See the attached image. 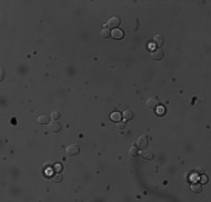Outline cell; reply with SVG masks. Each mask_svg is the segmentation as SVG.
Listing matches in <instances>:
<instances>
[{"mask_svg":"<svg viewBox=\"0 0 211 202\" xmlns=\"http://www.w3.org/2000/svg\"><path fill=\"white\" fill-rule=\"evenodd\" d=\"M128 155L130 157H136L138 156V148L137 147H130L129 151H128Z\"/></svg>","mask_w":211,"mask_h":202,"instance_id":"15","label":"cell"},{"mask_svg":"<svg viewBox=\"0 0 211 202\" xmlns=\"http://www.w3.org/2000/svg\"><path fill=\"white\" fill-rule=\"evenodd\" d=\"M3 76H5V72L1 70V74H0V81H2V79H3Z\"/></svg>","mask_w":211,"mask_h":202,"instance_id":"22","label":"cell"},{"mask_svg":"<svg viewBox=\"0 0 211 202\" xmlns=\"http://www.w3.org/2000/svg\"><path fill=\"white\" fill-rule=\"evenodd\" d=\"M80 153V147L76 144H71L66 147V155L69 156H75Z\"/></svg>","mask_w":211,"mask_h":202,"instance_id":"1","label":"cell"},{"mask_svg":"<svg viewBox=\"0 0 211 202\" xmlns=\"http://www.w3.org/2000/svg\"><path fill=\"white\" fill-rule=\"evenodd\" d=\"M110 36H111L110 29H108L107 27H105L103 29H101V32H100V37H101V38H108V37H110Z\"/></svg>","mask_w":211,"mask_h":202,"instance_id":"13","label":"cell"},{"mask_svg":"<svg viewBox=\"0 0 211 202\" xmlns=\"http://www.w3.org/2000/svg\"><path fill=\"white\" fill-rule=\"evenodd\" d=\"M48 129L53 133H59L61 130V125L57 122V120H53L52 122H49L48 125Z\"/></svg>","mask_w":211,"mask_h":202,"instance_id":"8","label":"cell"},{"mask_svg":"<svg viewBox=\"0 0 211 202\" xmlns=\"http://www.w3.org/2000/svg\"><path fill=\"white\" fill-rule=\"evenodd\" d=\"M158 103H160V101L157 100V98H148L147 99V101H146V107L148 108V109H155L157 106H158Z\"/></svg>","mask_w":211,"mask_h":202,"instance_id":"4","label":"cell"},{"mask_svg":"<svg viewBox=\"0 0 211 202\" xmlns=\"http://www.w3.org/2000/svg\"><path fill=\"white\" fill-rule=\"evenodd\" d=\"M153 44L155 45L157 48L162 47V46H163V44H164V37H163L161 34L155 35V36L153 37Z\"/></svg>","mask_w":211,"mask_h":202,"instance_id":"6","label":"cell"},{"mask_svg":"<svg viewBox=\"0 0 211 202\" xmlns=\"http://www.w3.org/2000/svg\"><path fill=\"white\" fill-rule=\"evenodd\" d=\"M147 145H148V138H147V136L143 135V136L137 138V140H136V146H137V148L144 149V148H146Z\"/></svg>","mask_w":211,"mask_h":202,"instance_id":"2","label":"cell"},{"mask_svg":"<svg viewBox=\"0 0 211 202\" xmlns=\"http://www.w3.org/2000/svg\"><path fill=\"white\" fill-rule=\"evenodd\" d=\"M121 117H122V114L120 113V112H114V113H111V116H110V119L112 120V121H116V122H118V121H120V119H121Z\"/></svg>","mask_w":211,"mask_h":202,"instance_id":"14","label":"cell"},{"mask_svg":"<svg viewBox=\"0 0 211 202\" xmlns=\"http://www.w3.org/2000/svg\"><path fill=\"white\" fill-rule=\"evenodd\" d=\"M49 116H47V114H41L38 118H37V122L39 124V125H45V124H48L49 122Z\"/></svg>","mask_w":211,"mask_h":202,"instance_id":"10","label":"cell"},{"mask_svg":"<svg viewBox=\"0 0 211 202\" xmlns=\"http://www.w3.org/2000/svg\"><path fill=\"white\" fill-rule=\"evenodd\" d=\"M111 37L115 38V39H121L124 37V32L121 29H119V28H115L111 32Z\"/></svg>","mask_w":211,"mask_h":202,"instance_id":"9","label":"cell"},{"mask_svg":"<svg viewBox=\"0 0 211 202\" xmlns=\"http://www.w3.org/2000/svg\"><path fill=\"white\" fill-rule=\"evenodd\" d=\"M204 172H206V171H204V168H203V167H197V168H195V173H197V174H199V175L204 174Z\"/></svg>","mask_w":211,"mask_h":202,"instance_id":"19","label":"cell"},{"mask_svg":"<svg viewBox=\"0 0 211 202\" xmlns=\"http://www.w3.org/2000/svg\"><path fill=\"white\" fill-rule=\"evenodd\" d=\"M133 118H134V112H133V110L127 109V110L124 111V119H125L126 121H129V120H131Z\"/></svg>","mask_w":211,"mask_h":202,"instance_id":"12","label":"cell"},{"mask_svg":"<svg viewBox=\"0 0 211 202\" xmlns=\"http://www.w3.org/2000/svg\"><path fill=\"white\" fill-rule=\"evenodd\" d=\"M125 127H126V124H125L124 121H118L117 124H116V128H118L119 130L125 129Z\"/></svg>","mask_w":211,"mask_h":202,"instance_id":"18","label":"cell"},{"mask_svg":"<svg viewBox=\"0 0 211 202\" xmlns=\"http://www.w3.org/2000/svg\"><path fill=\"white\" fill-rule=\"evenodd\" d=\"M139 156L143 158V159H146V161H151V159H153L154 158V154H153V152H151V151H148V149H141V152L138 154Z\"/></svg>","mask_w":211,"mask_h":202,"instance_id":"7","label":"cell"},{"mask_svg":"<svg viewBox=\"0 0 211 202\" xmlns=\"http://www.w3.org/2000/svg\"><path fill=\"white\" fill-rule=\"evenodd\" d=\"M200 181H201V183L206 184V183L208 182V178H207L206 175H203V174H202V176H201V179H200Z\"/></svg>","mask_w":211,"mask_h":202,"instance_id":"20","label":"cell"},{"mask_svg":"<svg viewBox=\"0 0 211 202\" xmlns=\"http://www.w3.org/2000/svg\"><path fill=\"white\" fill-rule=\"evenodd\" d=\"M62 180H63L62 174H55L53 176V182H55V183H60V182H62Z\"/></svg>","mask_w":211,"mask_h":202,"instance_id":"17","label":"cell"},{"mask_svg":"<svg viewBox=\"0 0 211 202\" xmlns=\"http://www.w3.org/2000/svg\"><path fill=\"white\" fill-rule=\"evenodd\" d=\"M163 56H164V54H163V51H162L161 48H154V49L151 52V57H152L153 60H155V61L162 60Z\"/></svg>","mask_w":211,"mask_h":202,"instance_id":"3","label":"cell"},{"mask_svg":"<svg viewBox=\"0 0 211 202\" xmlns=\"http://www.w3.org/2000/svg\"><path fill=\"white\" fill-rule=\"evenodd\" d=\"M191 190H192V192H194V193H201V191H202V185H201L200 183L194 182V183L191 184Z\"/></svg>","mask_w":211,"mask_h":202,"instance_id":"11","label":"cell"},{"mask_svg":"<svg viewBox=\"0 0 211 202\" xmlns=\"http://www.w3.org/2000/svg\"><path fill=\"white\" fill-rule=\"evenodd\" d=\"M182 179H183V181H184V182H187V181L189 180V173H184Z\"/></svg>","mask_w":211,"mask_h":202,"instance_id":"21","label":"cell"},{"mask_svg":"<svg viewBox=\"0 0 211 202\" xmlns=\"http://www.w3.org/2000/svg\"><path fill=\"white\" fill-rule=\"evenodd\" d=\"M119 25H120V19H119L118 17H111V18H109L108 22H107V27L112 28V29L117 28Z\"/></svg>","mask_w":211,"mask_h":202,"instance_id":"5","label":"cell"},{"mask_svg":"<svg viewBox=\"0 0 211 202\" xmlns=\"http://www.w3.org/2000/svg\"><path fill=\"white\" fill-rule=\"evenodd\" d=\"M60 117H61V113H60V111H57V110H54V111H52V113H51V119H53V120H59Z\"/></svg>","mask_w":211,"mask_h":202,"instance_id":"16","label":"cell"}]
</instances>
